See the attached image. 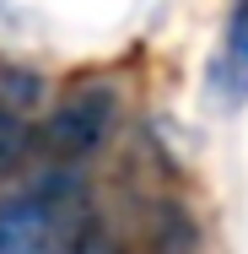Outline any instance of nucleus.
<instances>
[{"label":"nucleus","mask_w":248,"mask_h":254,"mask_svg":"<svg viewBox=\"0 0 248 254\" xmlns=\"http://www.w3.org/2000/svg\"><path fill=\"white\" fill-rule=\"evenodd\" d=\"M119 108H124V103H119V87H113V81H102V76L76 81V87L49 108L44 130L33 135V152H44L49 162H59V168L87 162V157L102 152L108 135L119 130Z\"/></svg>","instance_id":"2"},{"label":"nucleus","mask_w":248,"mask_h":254,"mask_svg":"<svg viewBox=\"0 0 248 254\" xmlns=\"http://www.w3.org/2000/svg\"><path fill=\"white\" fill-rule=\"evenodd\" d=\"M92 200L70 168L33 179L0 200V254H81Z\"/></svg>","instance_id":"1"},{"label":"nucleus","mask_w":248,"mask_h":254,"mask_svg":"<svg viewBox=\"0 0 248 254\" xmlns=\"http://www.w3.org/2000/svg\"><path fill=\"white\" fill-rule=\"evenodd\" d=\"M205 81H210V92L227 103V108H243L248 103V0H232Z\"/></svg>","instance_id":"3"},{"label":"nucleus","mask_w":248,"mask_h":254,"mask_svg":"<svg viewBox=\"0 0 248 254\" xmlns=\"http://www.w3.org/2000/svg\"><path fill=\"white\" fill-rule=\"evenodd\" d=\"M27 157H33V130H27V119L0 114V184H5L11 173H22Z\"/></svg>","instance_id":"4"}]
</instances>
